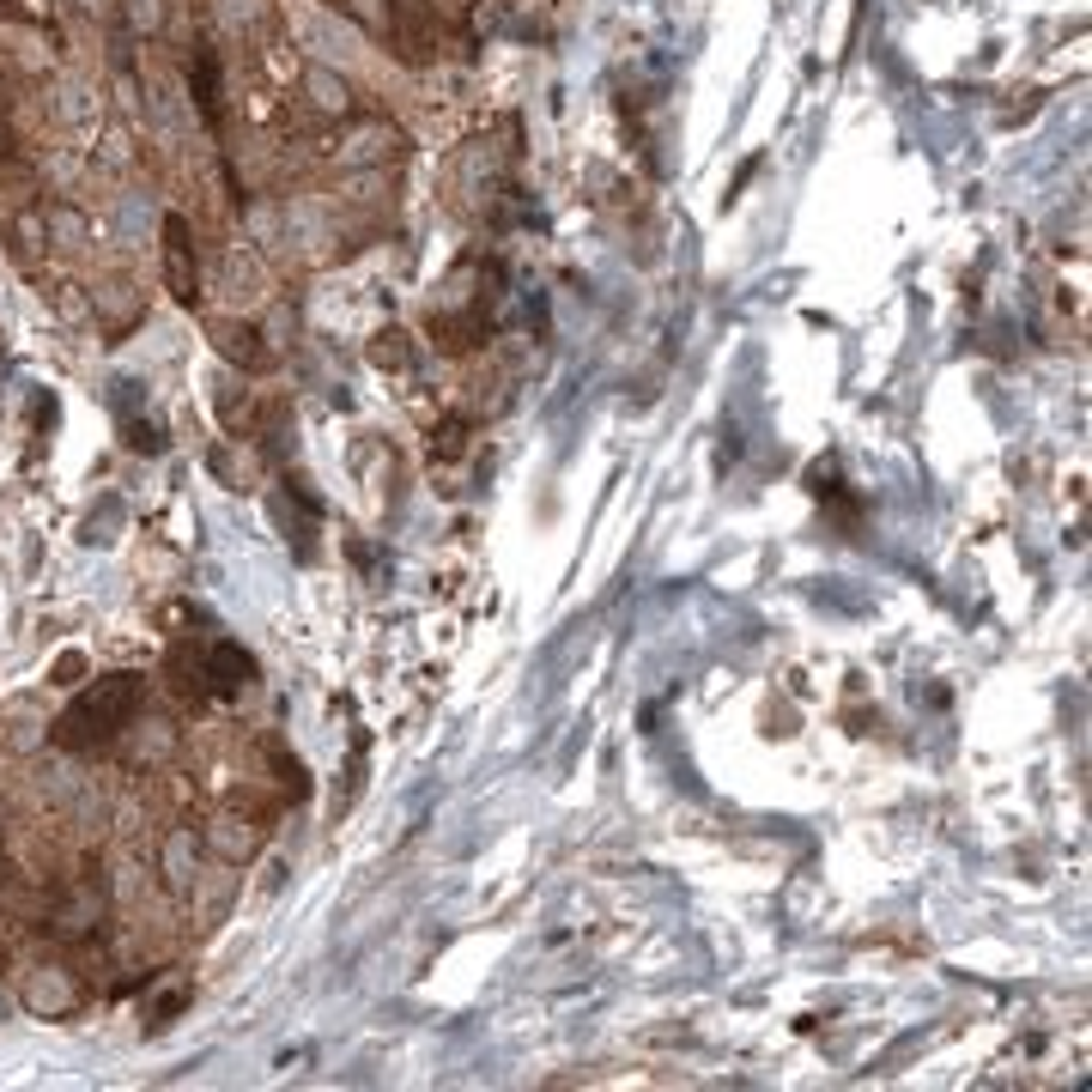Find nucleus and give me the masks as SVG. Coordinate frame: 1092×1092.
Listing matches in <instances>:
<instances>
[{"label":"nucleus","mask_w":1092,"mask_h":1092,"mask_svg":"<svg viewBox=\"0 0 1092 1092\" xmlns=\"http://www.w3.org/2000/svg\"><path fill=\"white\" fill-rule=\"evenodd\" d=\"M194 92H200L207 121H218V68H213V55H194Z\"/></svg>","instance_id":"obj_5"},{"label":"nucleus","mask_w":1092,"mask_h":1092,"mask_svg":"<svg viewBox=\"0 0 1092 1092\" xmlns=\"http://www.w3.org/2000/svg\"><path fill=\"white\" fill-rule=\"evenodd\" d=\"M432 443H437V437H432ZM437 449H443V456H456V449H461V425H443V443H437Z\"/></svg>","instance_id":"obj_10"},{"label":"nucleus","mask_w":1092,"mask_h":1092,"mask_svg":"<svg viewBox=\"0 0 1092 1092\" xmlns=\"http://www.w3.org/2000/svg\"><path fill=\"white\" fill-rule=\"evenodd\" d=\"M249 340H255V328H218V346H225L231 359H243V364H262V352H255Z\"/></svg>","instance_id":"obj_6"},{"label":"nucleus","mask_w":1092,"mask_h":1092,"mask_svg":"<svg viewBox=\"0 0 1092 1092\" xmlns=\"http://www.w3.org/2000/svg\"><path fill=\"white\" fill-rule=\"evenodd\" d=\"M370 359H377V364H407V334H395V328H388V334H377Z\"/></svg>","instance_id":"obj_7"},{"label":"nucleus","mask_w":1092,"mask_h":1092,"mask_svg":"<svg viewBox=\"0 0 1092 1092\" xmlns=\"http://www.w3.org/2000/svg\"><path fill=\"white\" fill-rule=\"evenodd\" d=\"M24 1001H31L37 1014H68L79 995H73V983L61 977V971H31V983H24Z\"/></svg>","instance_id":"obj_4"},{"label":"nucleus","mask_w":1092,"mask_h":1092,"mask_svg":"<svg viewBox=\"0 0 1092 1092\" xmlns=\"http://www.w3.org/2000/svg\"><path fill=\"white\" fill-rule=\"evenodd\" d=\"M200 674H207V686H213L218 698H237L243 686L255 679V655L243 650V644H231V637H218L213 650H207V662H200Z\"/></svg>","instance_id":"obj_2"},{"label":"nucleus","mask_w":1092,"mask_h":1092,"mask_svg":"<svg viewBox=\"0 0 1092 1092\" xmlns=\"http://www.w3.org/2000/svg\"><path fill=\"white\" fill-rule=\"evenodd\" d=\"M134 710H140V674H103L55 716V741L68 752L103 747V741H116L121 728L134 723Z\"/></svg>","instance_id":"obj_1"},{"label":"nucleus","mask_w":1092,"mask_h":1092,"mask_svg":"<svg viewBox=\"0 0 1092 1092\" xmlns=\"http://www.w3.org/2000/svg\"><path fill=\"white\" fill-rule=\"evenodd\" d=\"M165 280L176 304H194V243L183 218H165Z\"/></svg>","instance_id":"obj_3"},{"label":"nucleus","mask_w":1092,"mask_h":1092,"mask_svg":"<svg viewBox=\"0 0 1092 1092\" xmlns=\"http://www.w3.org/2000/svg\"><path fill=\"white\" fill-rule=\"evenodd\" d=\"M310 92H315V103H322V110H346V85H334L328 73H310Z\"/></svg>","instance_id":"obj_8"},{"label":"nucleus","mask_w":1092,"mask_h":1092,"mask_svg":"<svg viewBox=\"0 0 1092 1092\" xmlns=\"http://www.w3.org/2000/svg\"><path fill=\"white\" fill-rule=\"evenodd\" d=\"M134 19H140L146 31H152V24H158V0H134Z\"/></svg>","instance_id":"obj_9"}]
</instances>
